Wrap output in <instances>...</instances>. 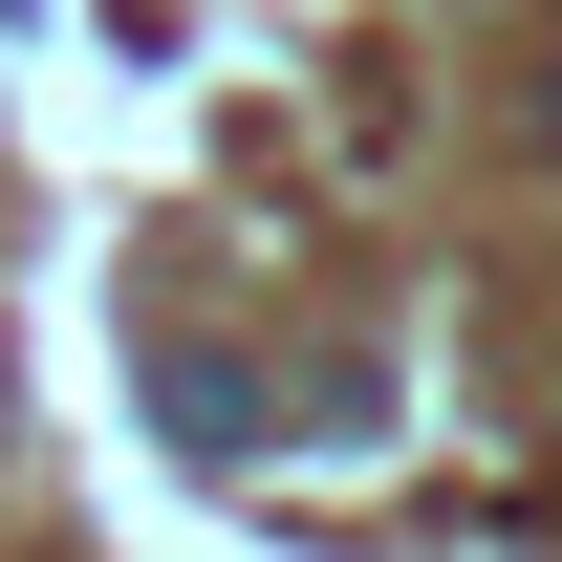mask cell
Segmentation results:
<instances>
[{"instance_id": "obj_1", "label": "cell", "mask_w": 562, "mask_h": 562, "mask_svg": "<svg viewBox=\"0 0 562 562\" xmlns=\"http://www.w3.org/2000/svg\"><path fill=\"white\" fill-rule=\"evenodd\" d=\"M541 151H562V87H541Z\"/></svg>"}]
</instances>
